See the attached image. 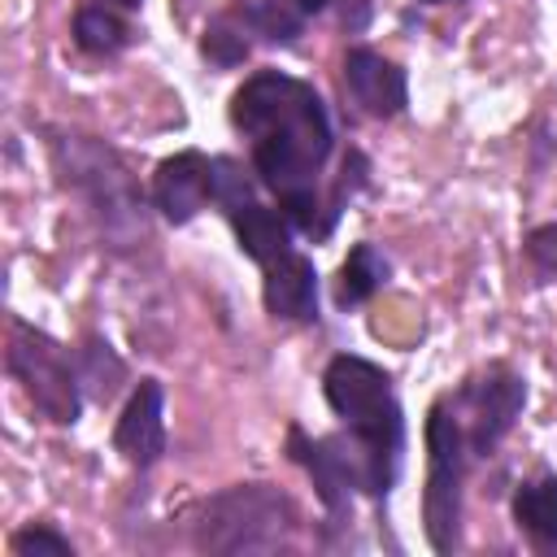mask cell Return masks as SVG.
I'll use <instances>...</instances> for the list:
<instances>
[{"label": "cell", "mask_w": 557, "mask_h": 557, "mask_svg": "<svg viewBox=\"0 0 557 557\" xmlns=\"http://www.w3.org/2000/svg\"><path fill=\"white\" fill-rule=\"evenodd\" d=\"M387 274H392V265L374 244H352V252L344 257V265L335 274V305L352 309V305L370 300L387 283Z\"/></svg>", "instance_id": "cell-13"}, {"label": "cell", "mask_w": 557, "mask_h": 557, "mask_svg": "<svg viewBox=\"0 0 557 557\" xmlns=\"http://www.w3.org/2000/svg\"><path fill=\"white\" fill-rule=\"evenodd\" d=\"M426 4H444V0H426Z\"/></svg>", "instance_id": "cell-24"}, {"label": "cell", "mask_w": 557, "mask_h": 557, "mask_svg": "<svg viewBox=\"0 0 557 557\" xmlns=\"http://www.w3.org/2000/svg\"><path fill=\"white\" fill-rule=\"evenodd\" d=\"M200 52H205L213 65H239V61L248 57V22H244V13L213 17V22L205 26Z\"/></svg>", "instance_id": "cell-17"}, {"label": "cell", "mask_w": 557, "mask_h": 557, "mask_svg": "<svg viewBox=\"0 0 557 557\" xmlns=\"http://www.w3.org/2000/svg\"><path fill=\"white\" fill-rule=\"evenodd\" d=\"M213 200V161L196 148H183L174 157H165L152 174V205L161 209L165 222L183 226L191 222L205 205Z\"/></svg>", "instance_id": "cell-8"}, {"label": "cell", "mask_w": 557, "mask_h": 557, "mask_svg": "<svg viewBox=\"0 0 557 557\" xmlns=\"http://www.w3.org/2000/svg\"><path fill=\"white\" fill-rule=\"evenodd\" d=\"M527 261L544 283L557 278V222H544L527 235Z\"/></svg>", "instance_id": "cell-21"}, {"label": "cell", "mask_w": 557, "mask_h": 557, "mask_svg": "<svg viewBox=\"0 0 557 557\" xmlns=\"http://www.w3.org/2000/svg\"><path fill=\"white\" fill-rule=\"evenodd\" d=\"M4 370L22 383V392L30 396V405L48 422H57V426H74L78 422V413H83V387L78 383L83 379H78V370L70 366L65 348L52 335L26 326L22 318H9Z\"/></svg>", "instance_id": "cell-4"}, {"label": "cell", "mask_w": 557, "mask_h": 557, "mask_svg": "<svg viewBox=\"0 0 557 557\" xmlns=\"http://www.w3.org/2000/svg\"><path fill=\"white\" fill-rule=\"evenodd\" d=\"M113 448L139 470L161 461V453H165V392L157 379H139L135 392L126 396L117 426H113Z\"/></svg>", "instance_id": "cell-9"}, {"label": "cell", "mask_w": 557, "mask_h": 557, "mask_svg": "<svg viewBox=\"0 0 557 557\" xmlns=\"http://www.w3.org/2000/svg\"><path fill=\"white\" fill-rule=\"evenodd\" d=\"M470 466L466 426L457 418L453 396L444 392L426 413V492H422V522L435 553H453L461 535V483Z\"/></svg>", "instance_id": "cell-3"}, {"label": "cell", "mask_w": 557, "mask_h": 557, "mask_svg": "<svg viewBox=\"0 0 557 557\" xmlns=\"http://www.w3.org/2000/svg\"><path fill=\"white\" fill-rule=\"evenodd\" d=\"M344 83L348 96L370 113V117H396L409 104V78L396 61H387L374 48H348L344 52Z\"/></svg>", "instance_id": "cell-10"}, {"label": "cell", "mask_w": 557, "mask_h": 557, "mask_svg": "<svg viewBox=\"0 0 557 557\" xmlns=\"http://www.w3.org/2000/svg\"><path fill=\"white\" fill-rule=\"evenodd\" d=\"M457 405V418L466 426L470 457H492L496 444L513 431L522 405H527V379L509 370L505 361H492L487 370L470 374L457 392H448Z\"/></svg>", "instance_id": "cell-7"}, {"label": "cell", "mask_w": 557, "mask_h": 557, "mask_svg": "<svg viewBox=\"0 0 557 557\" xmlns=\"http://www.w3.org/2000/svg\"><path fill=\"white\" fill-rule=\"evenodd\" d=\"M231 126L252 144V174L278 196L283 213L305 235H326L335 222L318 191L331 157V117L322 96L278 70H257L231 96Z\"/></svg>", "instance_id": "cell-1"}, {"label": "cell", "mask_w": 557, "mask_h": 557, "mask_svg": "<svg viewBox=\"0 0 557 557\" xmlns=\"http://www.w3.org/2000/svg\"><path fill=\"white\" fill-rule=\"evenodd\" d=\"M239 13L248 22V30L270 44H292L305 26V13L292 0H248V4H239Z\"/></svg>", "instance_id": "cell-16"}, {"label": "cell", "mask_w": 557, "mask_h": 557, "mask_svg": "<svg viewBox=\"0 0 557 557\" xmlns=\"http://www.w3.org/2000/svg\"><path fill=\"white\" fill-rule=\"evenodd\" d=\"M261 300L270 318L283 322H313L318 318V270L309 257H300L296 248L278 261L265 265L261 278Z\"/></svg>", "instance_id": "cell-11"}, {"label": "cell", "mask_w": 557, "mask_h": 557, "mask_svg": "<svg viewBox=\"0 0 557 557\" xmlns=\"http://www.w3.org/2000/svg\"><path fill=\"white\" fill-rule=\"evenodd\" d=\"M13 557H74V544L65 535H57L52 527H26L9 540Z\"/></svg>", "instance_id": "cell-20"}, {"label": "cell", "mask_w": 557, "mask_h": 557, "mask_svg": "<svg viewBox=\"0 0 557 557\" xmlns=\"http://www.w3.org/2000/svg\"><path fill=\"white\" fill-rule=\"evenodd\" d=\"M48 152H52V161H57V170H61V183L87 191L91 209L104 218L109 231H117V222H126L131 231H135V226L144 231L139 213H135V209H139L135 183H131L122 157H117L109 144L91 139V135H74V131H52Z\"/></svg>", "instance_id": "cell-5"}, {"label": "cell", "mask_w": 557, "mask_h": 557, "mask_svg": "<svg viewBox=\"0 0 557 557\" xmlns=\"http://www.w3.org/2000/svg\"><path fill=\"white\" fill-rule=\"evenodd\" d=\"M104 4H117V9H139L144 0H104Z\"/></svg>", "instance_id": "cell-23"}, {"label": "cell", "mask_w": 557, "mask_h": 557, "mask_svg": "<svg viewBox=\"0 0 557 557\" xmlns=\"http://www.w3.org/2000/svg\"><path fill=\"white\" fill-rule=\"evenodd\" d=\"M226 218H231V226H235L239 252L252 257L261 270H265L270 261H278V257L292 252V218H287L283 209H270V205L248 200V205L231 209Z\"/></svg>", "instance_id": "cell-12"}, {"label": "cell", "mask_w": 557, "mask_h": 557, "mask_svg": "<svg viewBox=\"0 0 557 557\" xmlns=\"http://www.w3.org/2000/svg\"><path fill=\"white\" fill-rule=\"evenodd\" d=\"M292 4H296L300 13H318V9H326L331 0H292Z\"/></svg>", "instance_id": "cell-22"}, {"label": "cell", "mask_w": 557, "mask_h": 557, "mask_svg": "<svg viewBox=\"0 0 557 557\" xmlns=\"http://www.w3.org/2000/svg\"><path fill=\"white\" fill-rule=\"evenodd\" d=\"M78 379L91 387L96 400H109V396L117 392V383H122V361L109 352L104 339H87V344H83V352H78Z\"/></svg>", "instance_id": "cell-18"}, {"label": "cell", "mask_w": 557, "mask_h": 557, "mask_svg": "<svg viewBox=\"0 0 557 557\" xmlns=\"http://www.w3.org/2000/svg\"><path fill=\"white\" fill-rule=\"evenodd\" d=\"M513 522L540 544H557V479L535 474L513 487Z\"/></svg>", "instance_id": "cell-14"}, {"label": "cell", "mask_w": 557, "mask_h": 557, "mask_svg": "<svg viewBox=\"0 0 557 557\" xmlns=\"http://www.w3.org/2000/svg\"><path fill=\"white\" fill-rule=\"evenodd\" d=\"M283 522H292V500L274 492L270 483H239L213 500H205L200 518V544L222 553H248L270 548L283 540Z\"/></svg>", "instance_id": "cell-6"}, {"label": "cell", "mask_w": 557, "mask_h": 557, "mask_svg": "<svg viewBox=\"0 0 557 557\" xmlns=\"http://www.w3.org/2000/svg\"><path fill=\"white\" fill-rule=\"evenodd\" d=\"M213 200H218L226 213L252 200V183H248V170H244L235 157H213Z\"/></svg>", "instance_id": "cell-19"}, {"label": "cell", "mask_w": 557, "mask_h": 557, "mask_svg": "<svg viewBox=\"0 0 557 557\" xmlns=\"http://www.w3.org/2000/svg\"><path fill=\"white\" fill-rule=\"evenodd\" d=\"M74 44L91 57H113L131 44V26L104 4H83L74 13Z\"/></svg>", "instance_id": "cell-15"}, {"label": "cell", "mask_w": 557, "mask_h": 557, "mask_svg": "<svg viewBox=\"0 0 557 557\" xmlns=\"http://www.w3.org/2000/svg\"><path fill=\"white\" fill-rule=\"evenodd\" d=\"M322 396L335 409V418H344V431L366 448V457L392 487L405 453V418H400L392 379L374 361L339 352L322 370Z\"/></svg>", "instance_id": "cell-2"}]
</instances>
